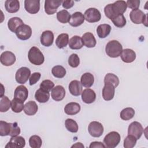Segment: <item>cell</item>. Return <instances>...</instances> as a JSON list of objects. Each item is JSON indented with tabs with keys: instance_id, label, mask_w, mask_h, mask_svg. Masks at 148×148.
I'll return each instance as SVG.
<instances>
[{
	"instance_id": "obj_41",
	"label": "cell",
	"mask_w": 148,
	"mask_h": 148,
	"mask_svg": "<svg viewBox=\"0 0 148 148\" xmlns=\"http://www.w3.org/2000/svg\"><path fill=\"white\" fill-rule=\"evenodd\" d=\"M42 144V139L38 135H32L29 139V145L32 148H40Z\"/></svg>"
},
{
	"instance_id": "obj_44",
	"label": "cell",
	"mask_w": 148,
	"mask_h": 148,
	"mask_svg": "<svg viewBox=\"0 0 148 148\" xmlns=\"http://www.w3.org/2000/svg\"><path fill=\"white\" fill-rule=\"evenodd\" d=\"M68 64L72 68H76L80 64V58L77 54H72L68 58Z\"/></svg>"
},
{
	"instance_id": "obj_14",
	"label": "cell",
	"mask_w": 148,
	"mask_h": 148,
	"mask_svg": "<svg viewBox=\"0 0 148 148\" xmlns=\"http://www.w3.org/2000/svg\"><path fill=\"white\" fill-rule=\"evenodd\" d=\"M111 7L116 17L119 14H123L127 10V5L124 1H117L113 3H111Z\"/></svg>"
},
{
	"instance_id": "obj_24",
	"label": "cell",
	"mask_w": 148,
	"mask_h": 148,
	"mask_svg": "<svg viewBox=\"0 0 148 148\" xmlns=\"http://www.w3.org/2000/svg\"><path fill=\"white\" fill-rule=\"evenodd\" d=\"M24 24L23 21L19 17H12L8 20V27L10 31L16 33L17 29L22 25Z\"/></svg>"
},
{
	"instance_id": "obj_13",
	"label": "cell",
	"mask_w": 148,
	"mask_h": 148,
	"mask_svg": "<svg viewBox=\"0 0 148 148\" xmlns=\"http://www.w3.org/2000/svg\"><path fill=\"white\" fill-rule=\"evenodd\" d=\"M25 145L24 138L21 136H12L9 142L5 146V148H23Z\"/></svg>"
},
{
	"instance_id": "obj_47",
	"label": "cell",
	"mask_w": 148,
	"mask_h": 148,
	"mask_svg": "<svg viewBox=\"0 0 148 148\" xmlns=\"http://www.w3.org/2000/svg\"><path fill=\"white\" fill-rule=\"evenodd\" d=\"M140 1L139 0H128L126 2L127 7L132 10L138 9L140 5Z\"/></svg>"
},
{
	"instance_id": "obj_33",
	"label": "cell",
	"mask_w": 148,
	"mask_h": 148,
	"mask_svg": "<svg viewBox=\"0 0 148 148\" xmlns=\"http://www.w3.org/2000/svg\"><path fill=\"white\" fill-rule=\"evenodd\" d=\"M12 128V123L0 121V135L2 136L10 135Z\"/></svg>"
},
{
	"instance_id": "obj_25",
	"label": "cell",
	"mask_w": 148,
	"mask_h": 148,
	"mask_svg": "<svg viewBox=\"0 0 148 148\" xmlns=\"http://www.w3.org/2000/svg\"><path fill=\"white\" fill-rule=\"evenodd\" d=\"M80 105L76 102H69L64 108V112L68 115H75L80 110Z\"/></svg>"
},
{
	"instance_id": "obj_10",
	"label": "cell",
	"mask_w": 148,
	"mask_h": 148,
	"mask_svg": "<svg viewBox=\"0 0 148 148\" xmlns=\"http://www.w3.org/2000/svg\"><path fill=\"white\" fill-rule=\"evenodd\" d=\"M61 0H46L45 2V11L48 15L54 14L58 8L61 5Z\"/></svg>"
},
{
	"instance_id": "obj_29",
	"label": "cell",
	"mask_w": 148,
	"mask_h": 148,
	"mask_svg": "<svg viewBox=\"0 0 148 148\" xmlns=\"http://www.w3.org/2000/svg\"><path fill=\"white\" fill-rule=\"evenodd\" d=\"M94 82V77L92 74L86 72L83 74L80 78V83L84 87L89 88L92 86Z\"/></svg>"
},
{
	"instance_id": "obj_19",
	"label": "cell",
	"mask_w": 148,
	"mask_h": 148,
	"mask_svg": "<svg viewBox=\"0 0 148 148\" xmlns=\"http://www.w3.org/2000/svg\"><path fill=\"white\" fill-rule=\"evenodd\" d=\"M28 96V91L25 86L20 85L17 86L14 92V97L24 102Z\"/></svg>"
},
{
	"instance_id": "obj_5",
	"label": "cell",
	"mask_w": 148,
	"mask_h": 148,
	"mask_svg": "<svg viewBox=\"0 0 148 148\" xmlns=\"http://www.w3.org/2000/svg\"><path fill=\"white\" fill-rule=\"evenodd\" d=\"M84 17L87 21L89 23H95L101 20V14L97 9L90 8L85 11Z\"/></svg>"
},
{
	"instance_id": "obj_28",
	"label": "cell",
	"mask_w": 148,
	"mask_h": 148,
	"mask_svg": "<svg viewBox=\"0 0 148 148\" xmlns=\"http://www.w3.org/2000/svg\"><path fill=\"white\" fill-rule=\"evenodd\" d=\"M112 29V27L110 25L107 24H100L97 28V33L99 38H105L108 36Z\"/></svg>"
},
{
	"instance_id": "obj_23",
	"label": "cell",
	"mask_w": 148,
	"mask_h": 148,
	"mask_svg": "<svg viewBox=\"0 0 148 148\" xmlns=\"http://www.w3.org/2000/svg\"><path fill=\"white\" fill-rule=\"evenodd\" d=\"M82 41L83 45L88 48H92L95 46L97 41L94 35L91 32H86L82 36Z\"/></svg>"
},
{
	"instance_id": "obj_35",
	"label": "cell",
	"mask_w": 148,
	"mask_h": 148,
	"mask_svg": "<svg viewBox=\"0 0 148 148\" xmlns=\"http://www.w3.org/2000/svg\"><path fill=\"white\" fill-rule=\"evenodd\" d=\"M24 108V102L14 98L11 101V109L15 113L21 112Z\"/></svg>"
},
{
	"instance_id": "obj_45",
	"label": "cell",
	"mask_w": 148,
	"mask_h": 148,
	"mask_svg": "<svg viewBox=\"0 0 148 148\" xmlns=\"http://www.w3.org/2000/svg\"><path fill=\"white\" fill-rule=\"evenodd\" d=\"M54 86V83L50 80H44L42 82V83L40 84V88L49 92L53 89Z\"/></svg>"
},
{
	"instance_id": "obj_15",
	"label": "cell",
	"mask_w": 148,
	"mask_h": 148,
	"mask_svg": "<svg viewBox=\"0 0 148 148\" xmlns=\"http://www.w3.org/2000/svg\"><path fill=\"white\" fill-rule=\"evenodd\" d=\"M40 41L41 44L46 47H49L52 45L54 41V34L52 31L49 30L45 31L42 32Z\"/></svg>"
},
{
	"instance_id": "obj_31",
	"label": "cell",
	"mask_w": 148,
	"mask_h": 148,
	"mask_svg": "<svg viewBox=\"0 0 148 148\" xmlns=\"http://www.w3.org/2000/svg\"><path fill=\"white\" fill-rule=\"evenodd\" d=\"M69 46L73 50H79L82 49L83 46L82 38L77 35L72 36L69 40Z\"/></svg>"
},
{
	"instance_id": "obj_51",
	"label": "cell",
	"mask_w": 148,
	"mask_h": 148,
	"mask_svg": "<svg viewBox=\"0 0 148 148\" xmlns=\"http://www.w3.org/2000/svg\"><path fill=\"white\" fill-rule=\"evenodd\" d=\"M84 147V145L82 143H80V142L76 143L75 145H73L71 146V147Z\"/></svg>"
},
{
	"instance_id": "obj_22",
	"label": "cell",
	"mask_w": 148,
	"mask_h": 148,
	"mask_svg": "<svg viewBox=\"0 0 148 148\" xmlns=\"http://www.w3.org/2000/svg\"><path fill=\"white\" fill-rule=\"evenodd\" d=\"M115 92V87L110 84H105L102 89V97L105 101L112 100Z\"/></svg>"
},
{
	"instance_id": "obj_7",
	"label": "cell",
	"mask_w": 148,
	"mask_h": 148,
	"mask_svg": "<svg viewBox=\"0 0 148 148\" xmlns=\"http://www.w3.org/2000/svg\"><path fill=\"white\" fill-rule=\"evenodd\" d=\"M88 131L91 136L95 138H98L103 134V127L101 123L94 121L89 124Z\"/></svg>"
},
{
	"instance_id": "obj_32",
	"label": "cell",
	"mask_w": 148,
	"mask_h": 148,
	"mask_svg": "<svg viewBox=\"0 0 148 148\" xmlns=\"http://www.w3.org/2000/svg\"><path fill=\"white\" fill-rule=\"evenodd\" d=\"M68 43L69 36L67 34H61L57 36L56 40V45L59 49H62L66 47Z\"/></svg>"
},
{
	"instance_id": "obj_17",
	"label": "cell",
	"mask_w": 148,
	"mask_h": 148,
	"mask_svg": "<svg viewBox=\"0 0 148 148\" xmlns=\"http://www.w3.org/2000/svg\"><path fill=\"white\" fill-rule=\"evenodd\" d=\"M82 101L87 104L94 102L96 99V94L94 91L91 88H86L82 92Z\"/></svg>"
},
{
	"instance_id": "obj_20",
	"label": "cell",
	"mask_w": 148,
	"mask_h": 148,
	"mask_svg": "<svg viewBox=\"0 0 148 148\" xmlns=\"http://www.w3.org/2000/svg\"><path fill=\"white\" fill-rule=\"evenodd\" d=\"M69 92L73 96H79L82 92V84L80 82L74 80L70 82L69 84Z\"/></svg>"
},
{
	"instance_id": "obj_37",
	"label": "cell",
	"mask_w": 148,
	"mask_h": 148,
	"mask_svg": "<svg viewBox=\"0 0 148 148\" xmlns=\"http://www.w3.org/2000/svg\"><path fill=\"white\" fill-rule=\"evenodd\" d=\"M53 75L57 78H62L66 75V69L61 65H56L51 69Z\"/></svg>"
},
{
	"instance_id": "obj_16",
	"label": "cell",
	"mask_w": 148,
	"mask_h": 148,
	"mask_svg": "<svg viewBox=\"0 0 148 148\" xmlns=\"http://www.w3.org/2000/svg\"><path fill=\"white\" fill-rule=\"evenodd\" d=\"M51 95L53 100L56 101H60L65 97V90L62 86H56L51 90Z\"/></svg>"
},
{
	"instance_id": "obj_36",
	"label": "cell",
	"mask_w": 148,
	"mask_h": 148,
	"mask_svg": "<svg viewBox=\"0 0 148 148\" xmlns=\"http://www.w3.org/2000/svg\"><path fill=\"white\" fill-rule=\"evenodd\" d=\"M135 115V110L132 108H126L123 109L120 114V118L125 121L129 120L133 118Z\"/></svg>"
},
{
	"instance_id": "obj_21",
	"label": "cell",
	"mask_w": 148,
	"mask_h": 148,
	"mask_svg": "<svg viewBox=\"0 0 148 148\" xmlns=\"http://www.w3.org/2000/svg\"><path fill=\"white\" fill-rule=\"evenodd\" d=\"M121 60L125 63H131L134 61L136 58L135 52L130 49H125L123 50L121 53Z\"/></svg>"
},
{
	"instance_id": "obj_27",
	"label": "cell",
	"mask_w": 148,
	"mask_h": 148,
	"mask_svg": "<svg viewBox=\"0 0 148 148\" xmlns=\"http://www.w3.org/2000/svg\"><path fill=\"white\" fill-rule=\"evenodd\" d=\"M38 110V106L36 103L33 101H29L27 102L24 108V113L28 116H33L36 113Z\"/></svg>"
},
{
	"instance_id": "obj_40",
	"label": "cell",
	"mask_w": 148,
	"mask_h": 148,
	"mask_svg": "<svg viewBox=\"0 0 148 148\" xmlns=\"http://www.w3.org/2000/svg\"><path fill=\"white\" fill-rule=\"evenodd\" d=\"M65 125L66 130L72 133H76L78 131L77 123L72 119H67L65 121Z\"/></svg>"
},
{
	"instance_id": "obj_50",
	"label": "cell",
	"mask_w": 148,
	"mask_h": 148,
	"mask_svg": "<svg viewBox=\"0 0 148 148\" xmlns=\"http://www.w3.org/2000/svg\"><path fill=\"white\" fill-rule=\"evenodd\" d=\"M90 148H97V147H105V145L101 142H92L89 146Z\"/></svg>"
},
{
	"instance_id": "obj_6",
	"label": "cell",
	"mask_w": 148,
	"mask_h": 148,
	"mask_svg": "<svg viewBox=\"0 0 148 148\" xmlns=\"http://www.w3.org/2000/svg\"><path fill=\"white\" fill-rule=\"evenodd\" d=\"M143 132V128L142 124L138 121H133L128 126V134L134 136L137 140L141 137Z\"/></svg>"
},
{
	"instance_id": "obj_46",
	"label": "cell",
	"mask_w": 148,
	"mask_h": 148,
	"mask_svg": "<svg viewBox=\"0 0 148 148\" xmlns=\"http://www.w3.org/2000/svg\"><path fill=\"white\" fill-rule=\"evenodd\" d=\"M41 74L39 72H34L33 73L30 77L29 78V83L30 86H32L36 84L40 79Z\"/></svg>"
},
{
	"instance_id": "obj_1",
	"label": "cell",
	"mask_w": 148,
	"mask_h": 148,
	"mask_svg": "<svg viewBox=\"0 0 148 148\" xmlns=\"http://www.w3.org/2000/svg\"><path fill=\"white\" fill-rule=\"evenodd\" d=\"M123 51L121 44L117 40L109 41L106 45L105 52L106 54L112 58H117L121 55Z\"/></svg>"
},
{
	"instance_id": "obj_39",
	"label": "cell",
	"mask_w": 148,
	"mask_h": 148,
	"mask_svg": "<svg viewBox=\"0 0 148 148\" xmlns=\"http://www.w3.org/2000/svg\"><path fill=\"white\" fill-rule=\"evenodd\" d=\"M10 108H11V101L8 98V97L3 95L1 97L0 100V112H6Z\"/></svg>"
},
{
	"instance_id": "obj_42",
	"label": "cell",
	"mask_w": 148,
	"mask_h": 148,
	"mask_svg": "<svg viewBox=\"0 0 148 148\" xmlns=\"http://www.w3.org/2000/svg\"><path fill=\"white\" fill-rule=\"evenodd\" d=\"M113 24L118 28H123L126 24V19L123 14H119L111 20Z\"/></svg>"
},
{
	"instance_id": "obj_3",
	"label": "cell",
	"mask_w": 148,
	"mask_h": 148,
	"mask_svg": "<svg viewBox=\"0 0 148 148\" xmlns=\"http://www.w3.org/2000/svg\"><path fill=\"white\" fill-rule=\"evenodd\" d=\"M120 140V135L117 132L112 131L108 133L103 138V144L105 147L114 148L119 145Z\"/></svg>"
},
{
	"instance_id": "obj_38",
	"label": "cell",
	"mask_w": 148,
	"mask_h": 148,
	"mask_svg": "<svg viewBox=\"0 0 148 148\" xmlns=\"http://www.w3.org/2000/svg\"><path fill=\"white\" fill-rule=\"evenodd\" d=\"M70 18L71 15L66 10L64 9L60 10L57 13V18L58 21L61 23L65 24L69 22Z\"/></svg>"
},
{
	"instance_id": "obj_49",
	"label": "cell",
	"mask_w": 148,
	"mask_h": 148,
	"mask_svg": "<svg viewBox=\"0 0 148 148\" xmlns=\"http://www.w3.org/2000/svg\"><path fill=\"white\" fill-rule=\"evenodd\" d=\"M62 7L66 9L71 8L74 5V1H62Z\"/></svg>"
},
{
	"instance_id": "obj_2",
	"label": "cell",
	"mask_w": 148,
	"mask_h": 148,
	"mask_svg": "<svg viewBox=\"0 0 148 148\" xmlns=\"http://www.w3.org/2000/svg\"><path fill=\"white\" fill-rule=\"evenodd\" d=\"M28 58L29 62L35 65H42L45 61L43 53L37 47H32L28 53Z\"/></svg>"
},
{
	"instance_id": "obj_4",
	"label": "cell",
	"mask_w": 148,
	"mask_h": 148,
	"mask_svg": "<svg viewBox=\"0 0 148 148\" xmlns=\"http://www.w3.org/2000/svg\"><path fill=\"white\" fill-rule=\"evenodd\" d=\"M130 17L132 23L136 24H144L147 26V14L139 9L132 10L130 13Z\"/></svg>"
},
{
	"instance_id": "obj_30",
	"label": "cell",
	"mask_w": 148,
	"mask_h": 148,
	"mask_svg": "<svg viewBox=\"0 0 148 148\" xmlns=\"http://www.w3.org/2000/svg\"><path fill=\"white\" fill-rule=\"evenodd\" d=\"M49 92L45 91L40 88L38 89L35 94V98L39 103H45L47 102L49 99Z\"/></svg>"
},
{
	"instance_id": "obj_9",
	"label": "cell",
	"mask_w": 148,
	"mask_h": 148,
	"mask_svg": "<svg viewBox=\"0 0 148 148\" xmlns=\"http://www.w3.org/2000/svg\"><path fill=\"white\" fill-rule=\"evenodd\" d=\"M16 35L20 40H27L31 36L32 29L30 26L24 24L17 29Z\"/></svg>"
},
{
	"instance_id": "obj_12",
	"label": "cell",
	"mask_w": 148,
	"mask_h": 148,
	"mask_svg": "<svg viewBox=\"0 0 148 148\" xmlns=\"http://www.w3.org/2000/svg\"><path fill=\"white\" fill-rule=\"evenodd\" d=\"M16 56L11 51H3L0 57V61L1 64L5 66H8L12 65L16 62Z\"/></svg>"
},
{
	"instance_id": "obj_18",
	"label": "cell",
	"mask_w": 148,
	"mask_h": 148,
	"mask_svg": "<svg viewBox=\"0 0 148 148\" xmlns=\"http://www.w3.org/2000/svg\"><path fill=\"white\" fill-rule=\"evenodd\" d=\"M84 15L80 12H76L71 16L68 23L71 26L77 27L82 25L84 23Z\"/></svg>"
},
{
	"instance_id": "obj_43",
	"label": "cell",
	"mask_w": 148,
	"mask_h": 148,
	"mask_svg": "<svg viewBox=\"0 0 148 148\" xmlns=\"http://www.w3.org/2000/svg\"><path fill=\"white\" fill-rule=\"evenodd\" d=\"M137 139L132 135H128L124 140V147L125 148H132L136 143Z\"/></svg>"
},
{
	"instance_id": "obj_26",
	"label": "cell",
	"mask_w": 148,
	"mask_h": 148,
	"mask_svg": "<svg viewBox=\"0 0 148 148\" xmlns=\"http://www.w3.org/2000/svg\"><path fill=\"white\" fill-rule=\"evenodd\" d=\"M5 7L8 12L16 13L20 9V2L17 0H7L5 2Z\"/></svg>"
},
{
	"instance_id": "obj_48",
	"label": "cell",
	"mask_w": 148,
	"mask_h": 148,
	"mask_svg": "<svg viewBox=\"0 0 148 148\" xmlns=\"http://www.w3.org/2000/svg\"><path fill=\"white\" fill-rule=\"evenodd\" d=\"M20 132H21L20 128L18 127L17 123L16 122L12 123V128L11 132L9 136H17L20 134Z\"/></svg>"
},
{
	"instance_id": "obj_11",
	"label": "cell",
	"mask_w": 148,
	"mask_h": 148,
	"mask_svg": "<svg viewBox=\"0 0 148 148\" xmlns=\"http://www.w3.org/2000/svg\"><path fill=\"white\" fill-rule=\"evenodd\" d=\"M24 8L30 14H36L40 9V1L25 0L24 1Z\"/></svg>"
},
{
	"instance_id": "obj_8",
	"label": "cell",
	"mask_w": 148,
	"mask_h": 148,
	"mask_svg": "<svg viewBox=\"0 0 148 148\" xmlns=\"http://www.w3.org/2000/svg\"><path fill=\"white\" fill-rule=\"evenodd\" d=\"M31 75V71L27 67H21L19 68L15 75L16 82L20 84H24L29 79Z\"/></svg>"
},
{
	"instance_id": "obj_34",
	"label": "cell",
	"mask_w": 148,
	"mask_h": 148,
	"mask_svg": "<svg viewBox=\"0 0 148 148\" xmlns=\"http://www.w3.org/2000/svg\"><path fill=\"white\" fill-rule=\"evenodd\" d=\"M119 79L118 77L111 73L106 74L104 77V83L112 84L115 88L117 87L119 84Z\"/></svg>"
}]
</instances>
